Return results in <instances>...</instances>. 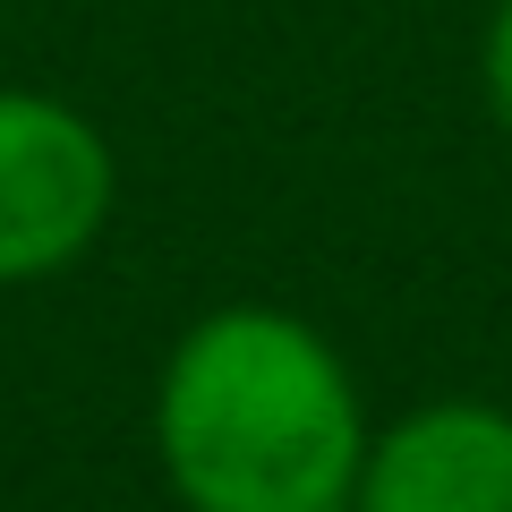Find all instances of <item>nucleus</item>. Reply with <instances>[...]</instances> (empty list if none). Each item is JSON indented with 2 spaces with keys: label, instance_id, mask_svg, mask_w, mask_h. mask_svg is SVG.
<instances>
[{
  "label": "nucleus",
  "instance_id": "obj_1",
  "mask_svg": "<svg viewBox=\"0 0 512 512\" xmlns=\"http://www.w3.org/2000/svg\"><path fill=\"white\" fill-rule=\"evenodd\" d=\"M154 444L188 512H350L367 419L316 325L214 308L163 367Z\"/></svg>",
  "mask_w": 512,
  "mask_h": 512
},
{
  "label": "nucleus",
  "instance_id": "obj_2",
  "mask_svg": "<svg viewBox=\"0 0 512 512\" xmlns=\"http://www.w3.org/2000/svg\"><path fill=\"white\" fill-rule=\"evenodd\" d=\"M120 171L86 111L0 86V282H43L103 239Z\"/></svg>",
  "mask_w": 512,
  "mask_h": 512
},
{
  "label": "nucleus",
  "instance_id": "obj_3",
  "mask_svg": "<svg viewBox=\"0 0 512 512\" xmlns=\"http://www.w3.org/2000/svg\"><path fill=\"white\" fill-rule=\"evenodd\" d=\"M350 512H512V410L427 402L367 436Z\"/></svg>",
  "mask_w": 512,
  "mask_h": 512
},
{
  "label": "nucleus",
  "instance_id": "obj_4",
  "mask_svg": "<svg viewBox=\"0 0 512 512\" xmlns=\"http://www.w3.org/2000/svg\"><path fill=\"white\" fill-rule=\"evenodd\" d=\"M487 103H495V120L512 128V0L495 9V26H487Z\"/></svg>",
  "mask_w": 512,
  "mask_h": 512
}]
</instances>
